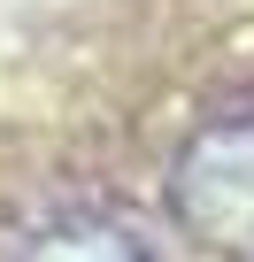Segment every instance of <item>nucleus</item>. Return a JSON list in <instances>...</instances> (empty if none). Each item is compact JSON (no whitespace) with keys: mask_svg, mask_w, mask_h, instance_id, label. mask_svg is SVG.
I'll use <instances>...</instances> for the list:
<instances>
[{"mask_svg":"<svg viewBox=\"0 0 254 262\" xmlns=\"http://www.w3.org/2000/svg\"><path fill=\"white\" fill-rule=\"evenodd\" d=\"M170 216L231 262H254V123H208L170 162Z\"/></svg>","mask_w":254,"mask_h":262,"instance_id":"obj_1","label":"nucleus"},{"mask_svg":"<svg viewBox=\"0 0 254 262\" xmlns=\"http://www.w3.org/2000/svg\"><path fill=\"white\" fill-rule=\"evenodd\" d=\"M24 262H147L123 231H108V224H77V231H54V239H39Z\"/></svg>","mask_w":254,"mask_h":262,"instance_id":"obj_2","label":"nucleus"}]
</instances>
